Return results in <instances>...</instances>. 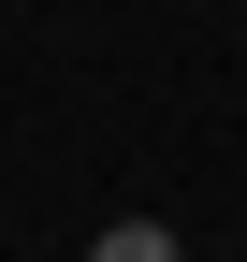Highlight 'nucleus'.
Returning <instances> with one entry per match:
<instances>
[{
	"label": "nucleus",
	"instance_id": "obj_1",
	"mask_svg": "<svg viewBox=\"0 0 247 262\" xmlns=\"http://www.w3.org/2000/svg\"><path fill=\"white\" fill-rule=\"evenodd\" d=\"M87 262H175V233H160V219H116V233L87 248Z\"/></svg>",
	"mask_w": 247,
	"mask_h": 262
}]
</instances>
